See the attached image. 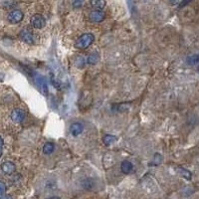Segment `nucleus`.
I'll return each instance as SVG.
<instances>
[{
  "instance_id": "obj_3",
  "label": "nucleus",
  "mask_w": 199,
  "mask_h": 199,
  "mask_svg": "<svg viewBox=\"0 0 199 199\" xmlns=\"http://www.w3.org/2000/svg\"><path fill=\"white\" fill-rule=\"evenodd\" d=\"M20 39L23 42L27 43V44H34L35 42V38H34L33 32L29 28H24L20 32Z\"/></svg>"
},
{
  "instance_id": "obj_14",
  "label": "nucleus",
  "mask_w": 199,
  "mask_h": 199,
  "mask_svg": "<svg viewBox=\"0 0 199 199\" xmlns=\"http://www.w3.org/2000/svg\"><path fill=\"white\" fill-rule=\"evenodd\" d=\"M91 4L93 5V7L101 10L105 6V0H91Z\"/></svg>"
},
{
  "instance_id": "obj_21",
  "label": "nucleus",
  "mask_w": 199,
  "mask_h": 199,
  "mask_svg": "<svg viewBox=\"0 0 199 199\" xmlns=\"http://www.w3.org/2000/svg\"><path fill=\"white\" fill-rule=\"evenodd\" d=\"M169 2L171 3V4L174 5V4H176V3L178 2V0H169Z\"/></svg>"
},
{
  "instance_id": "obj_20",
  "label": "nucleus",
  "mask_w": 199,
  "mask_h": 199,
  "mask_svg": "<svg viewBox=\"0 0 199 199\" xmlns=\"http://www.w3.org/2000/svg\"><path fill=\"white\" fill-rule=\"evenodd\" d=\"M2 150H3V139L0 138V156L2 155Z\"/></svg>"
},
{
  "instance_id": "obj_5",
  "label": "nucleus",
  "mask_w": 199,
  "mask_h": 199,
  "mask_svg": "<svg viewBox=\"0 0 199 199\" xmlns=\"http://www.w3.org/2000/svg\"><path fill=\"white\" fill-rule=\"evenodd\" d=\"M46 20L41 14H35L31 18V25L36 29H42L45 26Z\"/></svg>"
},
{
  "instance_id": "obj_19",
  "label": "nucleus",
  "mask_w": 199,
  "mask_h": 199,
  "mask_svg": "<svg viewBox=\"0 0 199 199\" xmlns=\"http://www.w3.org/2000/svg\"><path fill=\"white\" fill-rule=\"evenodd\" d=\"M192 1V0H182L181 2H180V4H179V8H182V7H184V6H186L188 4V3H190Z\"/></svg>"
},
{
  "instance_id": "obj_10",
  "label": "nucleus",
  "mask_w": 199,
  "mask_h": 199,
  "mask_svg": "<svg viewBox=\"0 0 199 199\" xmlns=\"http://www.w3.org/2000/svg\"><path fill=\"white\" fill-rule=\"evenodd\" d=\"M133 168L132 163L129 160H123L122 164H120V169H122V172L124 174H129L132 172V170Z\"/></svg>"
},
{
  "instance_id": "obj_11",
  "label": "nucleus",
  "mask_w": 199,
  "mask_h": 199,
  "mask_svg": "<svg viewBox=\"0 0 199 199\" xmlns=\"http://www.w3.org/2000/svg\"><path fill=\"white\" fill-rule=\"evenodd\" d=\"M186 63L190 65V66H194V65L199 64V53L188 56L187 59H186Z\"/></svg>"
},
{
  "instance_id": "obj_6",
  "label": "nucleus",
  "mask_w": 199,
  "mask_h": 199,
  "mask_svg": "<svg viewBox=\"0 0 199 199\" xmlns=\"http://www.w3.org/2000/svg\"><path fill=\"white\" fill-rule=\"evenodd\" d=\"M11 120H13L14 123H22L25 117H26V114H25L24 110H22V108H15V110L12 111L11 113Z\"/></svg>"
},
{
  "instance_id": "obj_2",
  "label": "nucleus",
  "mask_w": 199,
  "mask_h": 199,
  "mask_svg": "<svg viewBox=\"0 0 199 199\" xmlns=\"http://www.w3.org/2000/svg\"><path fill=\"white\" fill-rule=\"evenodd\" d=\"M33 78H34V81H35L37 87H38L40 90V92H41L44 96H48L49 89H48V85H47V82H46L45 78L41 76V75L36 74V73L33 74Z\"/></svg>"
},
{
  "instance_id": "obj_17",
  "label": "nucleus",
  "mask_w": 199,
  "mask_h": 199,
  "mask_svg": "<svg viewBox=\"0 0 199 199\" xmlns=\"http://www.w3.org/2000/svg\"><path fill=\"white\" fill-rule=\"evenodd\" d=\"M84 4V0H72V5L74 8H80Z\"/></svg>"
},
{
  "instance_id": "obj_12",
  "label": "nucleus",
  "mask_w": 199,
  "mask_h": 199,
  "mask_svg": "<svg viewBox=\"0 0 199 199\" xmlns=\"http://www.w3.org/2000/svg\"><path fill=\"white\" fill-rule=\"evenodd\" d=\"M117 136H114L113 135H107L104 136V138H102V141H104V144L105 145H111L113 144L114 141H117Z\"/></svg>"
},
{
  "instance_id": "obj_13",
  "label": "nucleus",
  "mask_w": 199,
  "mask_h": 199,
  "mask_svg": "<svg viewBox=\"0 0 199 199\" xmlns=\"http://www.w3.org/2000/svg\"><path fill=\"white\" fill-rule=\"evenodd\" d=\"M55 149V145L54 144H52V142H47V144H44V147H43V152H44L45 154H51L53 151H54Z\"/></svg>"
},
{
  "instance_id": "obj_1",
  "label": "nucleus",
  "mask_w": 199,
  "mask_h": 199,
  "mask_svg": "<svg viewBox=\"0 0 199 199\" xmlns=\"http://www.w3.org/2000/svg\"><path fill=\"white\" fill-rule=\"evenodd\" d=\"M94 40H95V37L93 34H91V33L83 34L82 36H80L79 38H78L75 46L79 49H86V48H88L93 42H94Z\"/></svg>"
},
{
  "instance_id": "obj_16",
  "label": "nucleus",
  "mask_w": 199,
  "mask_h": 199,
  "mask_svg": "<svg viewBox=\"0 0 199 199\" xmlns=\"http://www.w3.org/2000/svg\"><path fill=\"white\" fill-rule=\"evenodd\" d=\"M99 59H100L99 55L97 54V53H95V54H91V55L89 56V57H88V60H87V62H88V64L93 65V64L98 63Z\"/></svg>"
},
{
  "instance_id": "obj_22",
  "label": "nucleus",
  "mask_w": 199,
  "mask_h": 199,
  "mask_svg": "<svg viewBox=\"0 0 199 199\" xmlns=\"http://www.w3.org/2000/svg\"><path fill=\"white\" fill-rule=\"evenodd\" d=\"M197 72L199 73V66H198V68H197Z\"/></svg>"
},
{
  "instance_id": "obj_4",
  "label": "nucleus",
  "mask_w": 199,
  "mask_h": 199,
  "mask_svg": "<svg viewBox=\"0 0 199 199\" xmlns=\"http://www.w3.org/2000/svg\"><path fill=\"white\" fill-rule=\"evenodd\" d=\"M23 17H24L23 12L20 11V10H17L16 9V10L11 11L10 13L8 14L7 19L11 24H17V23L21 22V21L23 20Z\"/></svg>"
},
{
  "instance_id": "obj_15",
  "label": "nucleus",
  "mask_w": 199,
  "mask_h": 199,
  "mask_svg": "<svg viewBox=\"0 0 199 199\" xmlns=\"http://www.w3.org/2000/svg\"><path fill=\"white\" fill-rule=\"evenodd\" d=\"M177 171L179 172L180 175L184 177V178L188 179V180H190V179H191V172H190V171H188L187 169L183 168V167H177Z\"/></svg>"
},
{
  "instance_id": "obj_9",
  "label": "nucleus",
  "mask_w": 199,
  "mask_h": 199,
  "mask_svg": "<svg viewBox=\"0 0 199 199\" xmlns=\"http://www.w3.org/2000/svg\"><path fill=\"white\" fill-rule=\"evenodd\" d=\"M105 13L101 10H95L90 14V19L93 22H102L105 19Z\"/></svg>"
},
{
  "instance_id": "obj_8",
  "label": "nucleus",
  "mask_w": 199,
  "mask_h": 199,
  "mask_svg": "<svg viewBox=\"0 0 199 199\" xmlns=\"http://www.w3.org/2000/svg\"><path fill=\"white\" fill-rule=\"evenodd\" d=\"M84 130V126L81 123H74L70 126V132L74 136L81 135Z\"/></svg>"
},
{
  "instance_id": "obj_7",
  "label": "nucleus",
  "mask_w": 199,
  "mask_h": 199,
  "mask_svg": "<svg viewBox=\"0 0 199 199\" xmlns=\"http://www.w3.org/2000/svg\"><path fill=\"white\" fill-rule=\"evenodd\" d=\"M1 170L7 175H11L15 172L16 167H15V164L11 161H5L1 164Z\"/></svg>"
},
{
  "instance_id": "obj_18",
  "label": "nucleus",
  "mask_w": 199,
  "mask_h": 199,
  "mask_svg": "<svg viewBox=\"0 0 199 199\" xmlns=\"http://www.w3.org/2000/svg\"><path fill=\"white\" fill-rule=\"evenodd\" d=\"M5 191H6V184L3 181H0V197L2 196Z\"/></svg>"
}]
</instances>
